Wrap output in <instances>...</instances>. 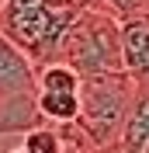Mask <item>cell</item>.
I'll use <instances>...</instances> for the list:
<instances>
[{"label": "cell", "instance_id": "6da1fadb", "mask_svg": "<svg viewBox=\"0 0 149 153\" xmlns=\"http://www.w3.org/2000/svg\"><path fill=\"white\" fill-rule=\"evenodd\" d=\"M73 0H4L0 7V35L18 49L35 70L52 63L56 45L69 21L76 18Z\"/></svg>", "mask_w": 149, "mask_h": 153}, {"label": "cell", "instance_id": "7a4b0ae2", "mask_svg": "<svg viewBox=\"0 0 149 153\" xmlns=\"http://www.w3.org/2000/svg\"><path fill=\"white\" fill-rule=\"evenodd\" d=\"M52 63H66L80 76L90 73H125L121 70V35L118 21L97 7H80L63 31Z\"/></svg>", "mask_w": 149, "mask_h": 153}, {"label": "cell", "instance_id": "3957f363", "mask_svg": "<svg viewBox=\"0 0 149 153\" xmlns=\"http://www.w3.org/2000/svg\"><path fill=\"white\" fill-rule=\"evenodd\" d=\"M135 97V80L128 73H90L80 76V111H76V125L83 129L97 150L101 146L118 143V132L125 125V115Z\"/></svg>", "mask_w": 149, "mask_h": 153}, {"label": "cell", "instance_id": "277c9868", "mask_svg": "<svg viewBox=\"0 0 149 153\" xmlns=\"http://www.w3.org/2000/svg\"><path fill=\"white\" fill-rule=\"evenodd\" d=\"M35 94V66L0 35V101Z\"/></svg>", "mask_w": 149, "mask_h": 153}, {"label": "cell", "instance_id": "5b68a950", "mask_svg": "<svg viewBox=\"0 0 149 153\" xmlns=\"http://www.w3.org/2000/svg\"><path fill=\"white\" fill-rule=\"evenodd\" d=\"M121 35V70L132 80H142L149 73V25L146 21H118Z\"/></svg>", "mask_w": 149, "mask_h": 153}, {"label": "cell", "instance_id": "8992f818", "mask_svg": "<svg viewBox=\"0 0 149 153\" xmlns=\"http://www.w3.org/2000/svg\"><path fill=\"white\" fill-rule=\"evenodd\" d=\"M118 146L125 153H149V87L135 80V97L118 132Z\"/></svg>", "mask_w": 149, "mask_h": 153}, {"label": "cell", "instance_id": "52a82bcc", "mask_svg": "<svg viewBox=\"0 0 149 153\" xmlns=\"http://www.w3.org/2000/svg\"><path fill=\"white\" fill-rule=\"evenodd\" d=\"M35 94H76L80 91V73L66 66V63H45L42 70H35Z\"/></svg>", "mask_w": 149, "mask_h": 153}, {"label": "cell", "instance_id": "ba28073f", "mask_svg": "<svg viewBox=\"0 0 149 153\" xmlns=\"http://www.w3.org/2000/svg\"><path fill=\"white\" fill-rule=\"evenodd\" d=\"M35 108L52 125H66V122H76L80 101H76V94H35Z\"/></svg>", "mask_w": 149, "mask_h": 153}, {"label": "cell", "instance_id": "9c48e42d", "mask_svg": "<svg viewBox=\"0 0 149 153\" xmlns=\"http://www.w3.org/2000/svg\"><path fill=\"white\" fill-rule=\"evenodd\" d=\"M18 150L21 153H63V139H59L56 125H35L21 136Z\"/></svg>", "mask_w": 149, "mask_h": 153}, {"label": "cell", "instance_id": "30bf717a", "mask_svg": "<svg viewBox=\"0 0 149 153\" xmlns=\"http://www.w3.org/2000/svg\"><path fill=\"white\" fill-rule=\"evenodd\" d=\"M90 7L104 10V14H111L114 21H128V14H132V0H94Z\"/></svg>", "mask_w": 149, "mask_h": 153}, {"label": "cell", "instance_id": "8fae6325", "mask_svg": "<svg viewBox=\"0 0 149 153\" xmlns=\"http://www.w3.org/2000/svg\"><path fill=\"white\" fill-rule=\"evenodd\" d=\"M132 21H146L149 25V0H132Z\"/></svg>", "mask_w": 149, "mask_h": 153}, {"label": "cell", "instance_id": "7c38bea8", "mask_svg": "<svg viewBox=\"0 0 149 153\" xmlns=\"http://www.w3.org/2000/svg\"><path fill=\"white\" fill-rule=\"evenodd\" d=\"M97 153H125V150H121L118 143H111V146H101V150H97Z\"/></svg>", "mask_w": 149, "mask_h": 153}, {"label": "cell", "instance_id": "4fadbf2b", "mask_svg": "<svg viewBox=\"0 0 149 153\" xmlns=\"http://www.w3.org/2000/svg\"><path fill=\"white\" fill-rule=\"evenodd\" d=\"M139 84H146V87H149V73H146V76H142V80H139Z\"/></svg>", "mask_w": 149, "mask_h": 153}, {"label": "cell", "instance_id": "5bb4252c", "mask_svg": "<svg viewBox=\"0 0 149 153\" xmlns=\"http://www.w3.org/2000/svg\"><path fill=\"white\" fill-rule=\"evenodd\" d=\"M7 153H21V150H18V146H14V150H7Z\"/></svg>", "mask_w": 149, "mask_h": 153}, {"label": "cell", "instance_id": "9a60e30c", "mask_svg": "<svg viewBox=\"0 0 149 153\" xmlns=\"http://www.w3.org/2000/svg\"><path fill=\"white\" fill-rule=\"evenodd\" d=\"M0 7H4V0H0Z\"/></svg>", "mask_w": 149, "mask_h": 153}]
</instances>
